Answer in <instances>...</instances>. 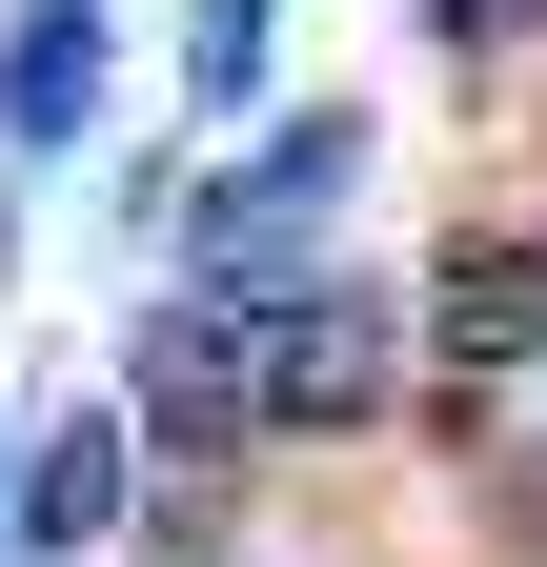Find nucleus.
Instances as JSON below:
<instances>
[{"label":"nucleus","mask_w":547,"mask_h":567,"mask_svg":"<svg viewBox=\"0 0 547 567\" xmlns=\"http://www.w3.org/2000/svg\"><path fill=\"white\" fill-rule=\"evenodd\" d=\"M82 102H102V21H82V0H21V41H0V122L61 142Z\"/></svg>","instance_id":"obj_6"},{"label":"nucleus","mask_w":547,"mask_h":567,"mask_svg":"<svg viewBox=\"0 0 547 567\" xmlns=\"http://www.w3.org/2000/svg\"><path fill=\"white\" fill-rule=\"evenodd\" d=\"M426 21H446L466 61H507V41H547V0H426Z\"/></svg>","instance_id":"obj_7"},{"label":"nucleus","mask_w":547,"mask_h":567,"mask_svg":"<svg viewBox=\"0 0 547 567\" xmlns=\"http://www.w3.org/2000/svg\"><path fill=\"white\" fill-rule=\"evenodd\" d=\"M345 203V122H285L264 163L224 183V224H203V264H224V305H285V244Z\"/></svg>","instance_id":"obj_2"},{"label":"nucleus","mask_w":547,"mask_h":567,"mask_svg":"<svg viewBox=\"0 0 547 567\" xmlns=\"http://www.w3.org/2000/svg\"><path fill=\"white\" fill-rule=\"evenodd\" d=\"M21 547H102L122 527V405H61L41 446H21V507H0Z\"/></svg>","instance_id":"obj_5"},{"label":"nucleus","mask_w":547,"mask_h":567,"mask_svg":"<svg viewBox=\"0 0 547 567\" xmlns=\"http://www.w3.org/2000/svg\"><path fill=\"white\" fill-rule=\"evenodd\" d=\"M426 344L446 365H547V244H446L426 264Z\"/></svg>","instance_id":"obj_4"},{"label":"nucleus","mask_w":547,"mask_h":567,"mask_svg":"<svg viewBox=\"0 0 547 567\" xmlns=\"http://www.w3.org/2000/svg\"><path fill=\"white\" fill-rule=\"evenodd\" d=\"M143 425H163V446H224V425H264L244 305H163V324H143Z\"/></svg>","instance_id":"obj_3"},{"label":"nucleus","mask_w":547,"mask_h":567,"mask_svg":"<svg viewBox=\"0 0 547 567\" xmlns=\"http://www.w3.org/2000/svg\"><path fill=\"white\" fill-rule=\"evenodd\" d=\"M244 365H264V425L345 446V425H385V385H405V324L345 305V284H285V305H244Z\"/></svg>","instance_id":"obj_1"}]
</instances>
